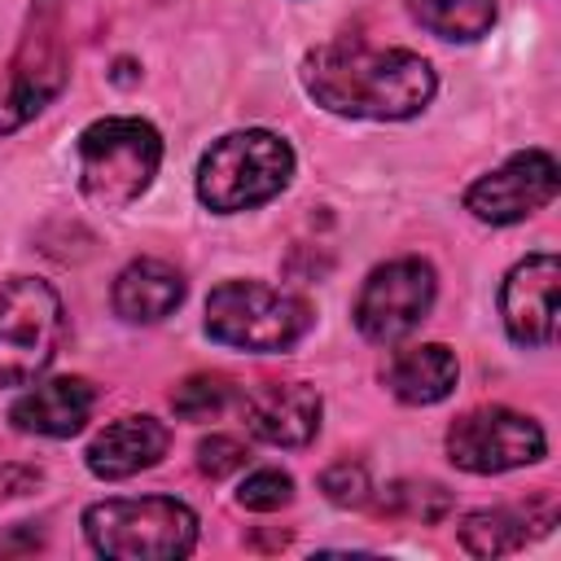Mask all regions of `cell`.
Here are the masks:
<instances>
[{
  "label": "cell",
  "instance_id": "obj_1",
  "mask_svg": "<svg viewBox=\"0 0 561 561\" xmlns=\"http://www.w3.org/2000/svg\"><path fill=\"white\" fill-rule=\"evenodd\" d=\"M302 88L316 105L342 118L399 123L416 118L434 92V66L408 48H368L355 39L320 44L302 57Z\"/></svg>",
  "mask_w": 561,
  "mask_h": 561
},
{
  "label": "cell",
  "instance_id": "obj_2",
  "mask_svg": "<svg viewBox=\"0 0 561 561\" xmlns=\"http://www.w3.org/2000/svg\"><path fill=\"white\" fill-rule=\"evenodd\" d=\"M294 180V149L285 136L245 127L219 136L197 162V197L215 215H237L272 202Z\"/></svg>",
  "mask_w": 561,
  "mask_h": 561
},
{
  "label": "cell",
  "instance_id": "obj_3",
  "mask_svg": "<svg viewBox=\"0 0 561 561\" xmlns=\"http://www.w3.org/2000/svg\"><path fill=\"white\" fill-rule=\"evenodd\" d=\"M83 535L110 561H175L197 543V513L171 495L96 500L83 513Z\"/></svg>",
  "mask_w": 561,
  "mask_h": 561
},
{
  "label": "cell",
  "instance_id": "obj_4",
  "mask_svg": "<svg viewBox=\"0 0 561 561\" xmlns=\"http://www.w3.org/2000/svg\"><path fill=\"white\" fill-rule=\"evenodd\" d=\"M162 167V136L145 118H96L79 131V188L105 210L131 206Z\"/></svg>",
  "mask_w": 561,
  "mask_h": 561
},
{
  "label": "cell",
  "instance_id": "obj_5",
  "mask_svg": "<svg viewBox=\"0 0 561 561\" xmlns=\"http://www.w3.org/2000/svg\"><path fill=\"white\" fill-rule=\"evenodd\" d=\"M311 329V307L263 280H224L206 298V333L232 351H289Z\"/></svg>",
  "mask_w": 561,
  "mask_h": 561
},
{
  "label": "cell",
  "instance_id": "obj_6",
  "mask_svg": "<svg viewBox=\"0 0 561 561\" xmlns=\"http://www.w3.org/2000/svg\"><path fill=\"white\" fill-rule=\"evenodd\" d=\"M66 311L48 280H0V386H26L44 377L61 351Z\"/></svg>",
  "mask_w": 561,
  "mask_h": 561
},
{
  "label": "cell",
  "instance_id": "obj_7",
  "mask_svg": "<svg viewBox=\"0 0 561 561\" xmlns=\"http://www.w3.org/2000/svg\"><path fill=\"white\" fill-rule=\"evenodd\" d=\"M61 9L66 0H31L26 35L0 79V131H18L66 88L70 57L61 44Z\"/></svg>",
  "mask_w": 561,
  "mask_h": 561
},
{
  "label": "cell",
  "instance_id": "obj_8",
  "mask_svg": "<svg viewBox=\"0 0 561 561\" xmlns=\"http://www.w3.org/2000/svg\"><path fill=\"white\" fill-rule=\"evenodd\" d=\"M548 438L539 421L513 412V408H473L451 421L447 430V456L465 473H504L543 460Z\"/></svg>",
  "mask_w": 561,
  "mask_h": 561
},
{
  "label": "cell",
  "instance_id": "obj_9",
  "mask_svg": "<svg viewBox=\"0 0 561 561\" xmlns=\"http://www.w3.org/2000/svg\"><path fill=\"white\" fill-rule=\"evenodd\" d=\"M438 280L425 259H390L368 272L355 298V329L368 342H399L408 337L434 307Z\"/></svg>",
  "mask_w": 561,
  "mask_h": 561
},
{
  "label": "cell",
  "instance_id": "obj_10",
  "mask_svg": "<svg viewBox=\"0 0 561 561\" xmlns=\"http://www.w3.org/2000/svg\"><path fill=\"white\" fill-rule=\"evenodd\" d=\"M561 188L557 158L543 149H522L504 167L486 171L465 188V210L482 224H517L543 210Z\"/></svg>",
  "mask_w": 561,
  "mask_h": 561
},
{
  "label": "cell",
  "instance_id": "obj_11",
  "mask_svg": "<svg viewBox=\"0 0 561 561\" xmlns=\"http://www.w3.org/2000/svg\"><path fill=\"white\" fill-rule=\"evenodd\" d=\"M557 254H526L500 285V316L517 346H552L557 337Z\"/></svg>",
  "mask_w": 561,
  "mask_h": 561
},
{
  "label": "cell",
  "instance_id": "obj_12",
  "mask_svg": "<svg viewBox=\"0 0 561 561\" xmlns=\"http://www.w3.org/2000/svg\"><path fill=\"white\" fill-rule=\"evenodd\" d=\"M245 430L272 447H307L320 434V390L307 381H263L241 403Z\"/></svg>",
  "mask_w": 561,
  "mask_h": 561
},
{
  "label": "cell",
  "instance_id": "obj_13",
  "mask_svg": "<svg viewBox=\"0 0 561 561\" xmlns=\"http://www.w3.org/2000/svg\"><path fill=\"white\" fill-rule=\"evenodd\" d=\"M171 447V434L158 416H118L110 421L83 451L88 469L105 482H118V478H131L140 469H153Z\"/></svg>",
  "mask_w": 561,
  "mask_h": 561
},
{
  "label": "cell",
  "instance_id": "obj_14",
  "mask_svg": "<svg viewBox=\"0 0 561 561\" xmlns=\"http://www.w3.org/2000/svg\"><path fill=\"white\" fill-rule=\"evenodd\" d=\"M92 408H96V390L83 377H53V381H39L35 390H26L9 408V421L22 434L70 438V434H79L88 425Z\"/></svg>",
  "mask_w": 561,
  "mask_h": 561
},
{
  "label": "cell",
  "instance_id": "obj_15",
  "mask_svg": "<svg viewBox=\"0 0 561 561\" xmlns=\"http://www.w3.org/2000/svg\"><path fill=\"white\" fill-rule=\"evenodd\" d=\"M110 302L127 324H158L184 302V272L167 259H131L118 272Z\"/></svg>",
  "mask_w": 561,
  "mask_h": 561
},
{
  "label": "cell",
  "instance_id": "obj_16",
  "mask_svg": "<svg viewBox=\"0 0 561 561\" xmlns=\"http://www.w3.org/2000/svg\"><path fill=\"white\" fill-rule=\"evenodd\" d=\"M456 355L443 342H425V346H408L386 364V386L399 403H438L456 390Z\"/></svg>",
  "mask_w": 561,
  "mask_h": 561
},
{
  "label": "cell",
  "instance_id": "obj_17",
  "mask_svg": "<svg viewBox=\"0 0 561 561\" xmlns=\"http://www.w3.org/2000/svg\"><path fill=\"white\" fill-rule=\"evenodd\" d=\"M408 13L438 39H482L495 22V0H408Z\"/></svg>",
  "mask_w": 561,
  "mask_h": 561
},
{
  "label": "cell",
  "instance_id": "obj_18",
  "mask_svg": "<svg viewBox=\"0 0 561 561\" xmlns=\"http://www.w3.org/2000/svg\"><path fill=\"white\" fill-rule=\"evenodd\" d=\"M460 543L473 557H504L526 543V513L513 508H478L460 517Z\"/></svg>",
  "mask_w": 561,
  "mask_h": 561
},
{
  "label": "cell",
  "instance_id": "obj_19",
  "mask_svg": "<svg viewBox=\"0 0 561 561\" xmlns=\"http://www.w3.org/2000/svg\"><path fill=\"white\" fill-rule=\"evenodd\" d=\"M381 517H412V522H443L451 513V491L438 482H390L377 500Z\"/></svg>",
  "mask_w": 561,
  "mask_h": 561
},
{
  "label": "cell",
  "instance_id": "obj_20",
  "mask_svg": "<svg viewBox=\"0 0 561 561\" xmlns=\"http://www.w3.org/2000/svg\"><path fill=\"white\" fill-rule=\"evenodd\" d=\"M228 399H232V381L228 377L193 373L171 390V412L180 421H210V416H219L228 408Z\"/></svg>",
  "mask_w": 561,
  "mask_h": 561
},
{
  "label": "cell",
  "instance_id": "obj_21",
  "mask_svg": "<svg viewBox=\"0 0 561 561\" xmlns=\"http://www.w3.org/2000/svg\"><path fill=\"white\" fill-rule=\"evenodd\" d=\"M289 500H294V478L280 473V469H254L237 486V504L250 508V513H276Z\"/></svg>",
  "mask_w": 561,
  "mask_h": 561
},
{
  "label": "cell",
  "instance_id": "obj_22",
  "mask_svg": "<svg viewBox=\"0 0 561 561\" xmlns=\"http://www.w3.org/2000/svg\"><path fill=\"white\" fill-rule=\"evenodd\" d=\"M320 491L333 500V504H342V508H351V504H364L368 500V469L364 465H355V460H337V465H329L324 473H320Z\"/></svg>",
  "mask_w": 561,
  "mask_h": 561
},
{
  "label": "cell",
  "instance_id": "obj_23",
  "mask_svg": "<svg viewBox=\"0 0 561 561\" xmlns=\"http://www.w3.org/2000/svg\"><path fill=\"white\" fill-rule=\"evenodd\" d=\"M245 465V443L232 438V434H210L197 443V469L206 478H228Z\"/></svg>",
  "mask_w": 561,
  "mask_h": 561
},
{
  "label": "cell",
  "instance_id": "obj_24",
  "mask_svg": "<svg viewBox=\"0 0 561 561\" xmlns=\"http://www.w3.org/2000/svg\"><path fill=\"white\" fill-rule=\"evenodd\" d=\"M35 486H39V469H31V465H0V500L26 495Z\"/></svg>",
  "mask_w": 561,
  "mask_h": 561
}]
</instances>
